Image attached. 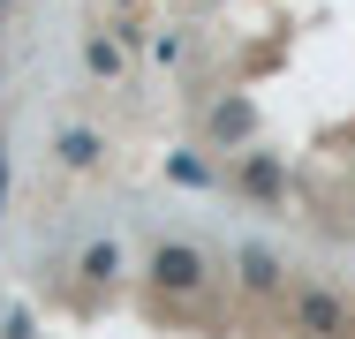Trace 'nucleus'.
Listing matches in <instances>:
<instances>
[{
    "mask_svg": "<svg viewBox=\"0 0 355 339\" xmlns=\"http://www.w3.org/2000/svg\"><path fill=\"white\" fill-rule=\"evenodd\" d=\"M227 189H234L242 203H257V211H280L295 181H287V158H280V151H257V143H250V151H234Z\"/></svg>",
    "mask_w": 355,
    "mask_h": 339,
    "instance_id": "nucleus-3",
    "label": "nucleus"
},
{
    "mask_svg": "<svg viewBox=\"0 0 355 339\" xmlns=\"http://www.w3.org/2000/svg\"><path fill=\"white\" fill-rule=\"evenodd\" d=\"M144 286L159 302H205L212 294V249L189 241V234H159L144 249Z\"/></svg>",
    "mask_w": 355,
    "mask_h": 339,
    "instance_id": "nucleus-1",
    "label": "nucleus"
},
{
    "mask_svg": "<svg viewBox=\"0 0 355 339\" xmlns=\"http://www.w3.org/2000/svg\"><path fill=\"white\" fill-rule=\"evenodd\" d=\"M114 8H121V15H129V8H137V0H114Z\"/></svg>",
    "mask_w": 355,
    "mask_h": 339,
    "instance_id": "nucleus-12",
    "label": "nucleus"
},
{
    "mask_svg": "<svg viewBox=\"0 0 355 339\" xmlns=\"http://www.w3.org/2000/svg\"><path fill=\"white\" fill-rule=\"evenodd\" d=\"M0 339H31V309H8L0 317Z\"/></svg>",
    "mask_w": 355,
    "mask_h": 339,
    "instance_id": "nucleus-11",
    "label": "nucleus"
},
{
    "mask_svg": "<svg viewBox=\"0 0 355 339\" xmlns=\"http://www.w3.org/2000/svg\"><path fill=\"white\" fill-rule=\"evenodd\" d=\"M205 136H212L219 151H242V143L257 136V98H242V91L212 98V113H205Z\"/></svg>",
    "mask_w": 355,
    "mask_h": 339,
    "instance_id": "nucleus-6",
    "label": "nucleus"
},
{
    "mask_svg": "<svg viewBox=\"0 0 355 339\" xmlns=\"http://www.w3.org/2000/svg\"><path fill=\"white\" fill-rule=\"evenodd\" d=\"M0 8H8V0H0Z\"/></svg>",
    "mask_w": 355,
    "mask_h": 339,
    "instance_id": "nucleus-14",
    "label": "nucleus"
},
{
    "mask_svg": "<svg viewBox=\"0 0 355 339\" xmlns=\"http://www.w3.org/2000/svg\"><path fill=\"white\" fill-rule=\"evenodd\" d=\"M121 61H129V46H121L114 30H91V38H83V75H91V83H114Z\"/></svg>",
    "mask_w": 355,
    "mask_h": 339,
    "instance_id": "nucleus-8",
    "label": "nucleus"
},
{
    "mask_svg": "<svg viewBox=\"0 0 355 339\" xmlns=\"http://www.w3.org/2000/svg\"><path fill=\"white\" fill-rule=\"evenodd\" d=\"M0 166H8V143H0Z\"/></svg>",
    "mask_w": 355,
    "mask_h": 339,
    "instance_id": "nucleus-13",
    "label": "nucleus"
},
{
    "mask_svg": "<svg viewBox=\"0 0 355 339\" xmlns=\"http://www.w3.org/2000/svg\"><path fill=\"white\" fill-rule=\"evenodd\" d=\"M159 174H166L174 189H212V181H219L205 151H166V158H159Z\"/></svg>",
    "mask_w": 355,
    "mask_h": 339,
    "instance_id": "nucleus-9",
    "label": "nucleus"
},
{
    "mask_svg": "<svg viewBox=\"0 0 355 339\" xmlns=\"http://www.w3.org/2000/svg\"><path fill=\"white\" fill-rule=\"evenodd\" d=\"M151 61L174 68V61H182V38H174V30H159V38H151Z\"/></svg>",
    "mask_w": 355,
    "mask_h": 339,
    "instance_id": "nucleus-10",
    "label": "nucleus"
},
{
    "mask_svg": "<svg viewBox=\"0 0 355 339\" xmlns=\"http://www.w3.org/2000/svg\"><path fill=\"white\" fill-rule=\"evenodd\" d=\"M227 271H234L242 302H272V294H287V257L272 249V241H234Z\"/></svg>",
    "mask_w": 355,
    "mask_h": 339,
    "instance_id": "nucleus-4",
    "label": "nucleus"
},
{
    "mask_svg": "<svg viewBox=\"0 0 355 339\" xmlns=\"http://www.w3.org/2000/svg\"><path fill=\"white\" fill-rule=\"evenodd\" d=\"M106 166V136L91 121H61L53 129V174H98Z\"/></svg>",
    "mask_w": 355,
    "mask_h": 339,
    "instance_id": "nucleus-5",
    "label": "nucleus"
},
{
    "mask_svg": "<svg viewBox=\"0 0 355 339\" xmlns=\"http://www.w3.org/2000/svg\"><path fill=\"white\" fill-rule=\"evenodd\" d=\"M287 339H355V302L325 279H302L287 294Z\"/></svg>",
    "mask_w": 355,
    "mask_h": 339,
    "instance_id": "nucleus-2",
    "label": "nucleus"
},
{
    "mask_svg": "<svg viewBox=\"0 0 355 339\" xmlns=\"http://www.w3.org/2000/svg\"><path fill=\"white\" fill-rule=\"evenodd\" d=\"M76 279H83V286H114V279H121V241H114V234L83 241V257H76Z\"/></svg>",
    "mask_w": 355,
    "mask_h": 339,
    "instance_id": "nucleus-7",
    "label": "nucleus"
}]
</instances>
